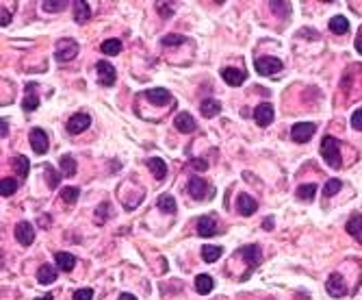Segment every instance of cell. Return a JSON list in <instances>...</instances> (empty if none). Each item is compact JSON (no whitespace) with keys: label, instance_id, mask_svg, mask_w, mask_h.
<instances>
[{"label":"cell","instance_id":"ffe728a7","mask_svg":"<svg viewBox=\"0 0 362 300\" xmlns=\"http://www.w3.org/2000/svg\"><path fill=\"white\" fill-rule=\"evenodd\" d=\"M55 261H57L59 270H63V272H70V270H74V265H76V257H74V254H70V252H63V250L55 252Z\"/></svg>","mask_w":362,"mask_h":300},{"label":"cell","instance_id":"52a82bcc","mask_svg":"<svg viewBox=\"0 0 362 300\" xmlns=\"http://www.w3.org/2000/svg\"><path fill=\"white\" fill-rule=\"evenodd\" d=\"M29 141H31V148L35 150L37 155H46L48 153V135H46L44 128H33L31 135H29Z\"/></svg>","mask_w":362,"mask_h":300},{"label":"cell","instance_id":"1f68e13d","mask_svg":"<svg viewBox=\"0 0 362 300\" xmlns=\"http://www.w3.org/2000/svg\"><path fill=\"white\" fill-rule=\"evenodd\" d=\"M18 189V181L16 179H9V176H5L3 181H0V196H13Z\"/></svg>","mask_w":362,"mask_h":300},{"label":"cell","instance_id":"7402d4cb","mask_svg":"<svg viewBox=\"0 0 362 300\" xmlns=\"http://www.w3.org/2000/svg\"><path fill=\"white\" fill-rule=\"evenodd\" d=\"M213 287H215L213 276H208V274H197V276H195V291L197 293L206 296V293L213 291Z\"/></svg>","mask_w":362,"mask_h":300},{"label":"cell","instance_id":"d4e9b609","mask_svg":"<svg viewBox=\"0 0 362 300\" xmlns=\"http://www.w3.org/2000/svg\"><path fill=\"white\" fill-rule=\"evenodd\" d=\"M91 18V5L85 3V0H78L74 3V20L78 24H85Z\"/></svg>","mask_w":362,"mask_h":300},{"label":"cell","instance_id":"8d00e7d4","mask_svg":"<svg viewBox=\"0 0 362 300\" xmlns=\"http://www.w3.org/2000/svg\"><path fill=\"white\" fill-rule=\"evenodd\" d=\"M46 179H48V187L50 189H57L59 183H61V174L55 172V168L52 166H46Z\"/></svg>","mask_w":362,"mask_h":300},{"label":"cell","instance_id":"f35d334b","mask_svg":"<svg viewBox=\"0 0 362 300\" xmlns=\"http://www.w3.org/2000/svg\"><path fill=\"white\" fill-rule=\"evenodd\" d=\"M74 300H94V289L85 287V289H76L74 291Z\"/></svg>","mask_w":362,"mask_h":300},{"label":"cell","instance_id":"d590c367","mask_svg":"<svg viewBox=\"0 0 362 300\" xmlns=\"http://www.w3.org/2000/svg\"><path fill=\"white\" fill-rule=\"evenodd\" d=\"M70 3H65V0H44L42 7H44V11H48V13H57V11H63L65 7H68Z\"/></svg>","mask_w":362,"mask_h":300},{"label":"cell","instance_id":"7c38bea8","mask_svg":"<svg viewBox=\"0 0 362 300\" xmlns=\"http://www.w3.org/2000/svg\"><path fill=\"white\" fill-rule=\"evenodd\" d=\"M221 78L230 85V87H239V85L245 83L247 74L243 70H236V68H223L221 70Z\"/></svg>","mask_w":362,"mask_h":300},{"label":"cell","instance_id":"4fadbf2b","mask_svg":"<svg viewBox=\"0 0 362 300\" xmlns=\"http://www.w3.org/2000/svg\"><path fill=\"white\" fill-rule=\"evenodd\" d=\"M217 233V220L213 215H202L200 220H197V235H202V237H213Z\"/></svg>","mask_w":362,"mask_h":300},{"label":"cell","instance_id":"8992f818","mask_svg":"<svg viewBox=\"0 0 362 300\" xmlns=\"http://www.w3.org/2000/svg\"><path fill=\"white\" fill-rule=\"evenodd\" d=\"M96 72H98V81H100V85H104V87H109V85H113L117 81V72L109 61H98Z\"/></svg>","mask_w":362,"mask_h":300},{"label":"cell","instance_id":"ab89813d","mask_svg":"<svg viewBox=\"0 0 362 300\" xmlns=\"http://www.w3.org/2000/svg\"><path fill=\"white\" fill-rule=\"evenodd\" d=\"M351 126L356 130H362V109H356L351 113Z\"/></svg>","mask_w":362,"mask_h":300},{"label":"cell","instance_id":"4dcf8cb0","mask_svg":"<svg viewBox=\"0 0 362 300\" xmlns=\"http://www.w3.org/2000/svg\"><path fill=\"white\" fill-rule=\"evenodd\" d=\"M314 196H317V185H314V183H308V185H299L297 187V198L310 202Z\"/></svg>","mask_w":362,"mask_h":300},{"label":"cell","instance_id":"83f0119b","mask_svg":"<svg viewBox=\"0 0 362 300\" xmlns=\"http://www.w3.org/2000/svg\"><path fill=\"white\" fill-rule=\"evenodd\" d=\"M156 207L161 209V213H176V198L165 194V196H161V198L156 200Z\"/></svg>","mask_w":362,"mask_h":300},{"label":"cell","instance_id":"d6986e66","mask_svg":"<svg viewBox=\"0 0 362 300\" xmlns=\"http://www.w3.org/2000/svg\"><path fill=\"white\" fill-rule=\"evenodd\" d=\"M200 113L204 117H217L221 113V102L213 100V98H206V100H202V104H200Z\"/></svg>","mask_w":362,"mask_h":300},{"label":"cell","instance_id":"74e56055","mask_svg":"<svg viewBox=\"0 0 362 300\" xmlns=\"http://www.w3.org/2000/svg\"><path fill=\"white\" fill-rule=\"evenodd\" d=\"M182 42H184V37H182V35H176V33H169V35H165V37L161 39V44L167 46V48H169V46H180Z\"/></svg>","mask_w":362,"mask_h":300},{"label":"cell","instance_id":"5bb4252c","mask_svg":"<svg viewBox=\"0 0 362 300\" xmlns=\"http://www.w3.org/2000/svg\"><path fill=\"white\" fill-rule=\"evenodd\" d=\"M174 126L178 128L180 133H193V130L197 128V124H195V120H193V115L187 113V111H182V113L176 115Z\"/></svg>","mask_w":362,"mask_h":300},{"label":"cell","instance_id":"bcb514c9","mask_svg":"<svg viewBox=\"0 0 362 300\" xmlns=\"http://www.w3.org/2000/svg\"><path fill=\"white\" fill-rule=\"evenodd\" d=\"M7 135H9V122H7L5 117H3V120H0V137L5 139Z\"/></svg>","mask_w":362,"mask_h":300},{"label":"cell","instance_id":"44dd1931","mask_svg":"<svg viewBox=\"0 0 362 300\" xmlns=\"http://www.w3.org/2000/svg\"><path fill=\"white\" fill-rule=\"evenodd\" d=\"M345 231L351 235V237H356L362 241V213H353L349 220H347L345 224Z\"/></svg>","mask_w":362,"mask_h":300},{"label":"cell","instance_id":"2e32d148","mask_svg":"<svg viewBox=\"0 0 362 300\" xmlns=\"http://www.w3.org/2000/svg\"><path fill=\"white\" fill-rule=\"evenodd\" d=\"M256 209H258V202H256L252 196L241 194L239 198H236V211L241 215H252V213H256Z\"/></svg>","mask_w":362,"mask_h":300},{"label":"cell","instance_id":"8fae6325","mask_svg":"<svg viewBox=\"0 0 362 300\" xmlns=\"http://www.w3.org/2000/svg\"><path fill=\"white\" fill-rule=\"evenodd\" d=\"M16 239L20 241L22 246H31L33 241H35V228H33L31 222H20L16 226Z\"/></svg>","mask_w":362,"mask_h":300},{"label":"cell","instance_id":"7bdbcfd3","mask_svg":"<svg viewBox=\"0 0 362 300\" xmlns=\"http://www.w3.org/2000/svg\"><path fill=\"white\" fill-rule=\"evenodd\" d=\"M191 168L197 170V172H204V170H208V163L204 159H193V161H191Z\"/></svg>","mask_w":362,"mask_h":300},{"label":"cell","instance_id":"681fc988","mask_svg":"<svg viewBox=\"0 0 362 300\" xmlns=\"http://www.w3.org/2000/svg\"><path fill=\"white\" fill-rule=\"evenodd\" d=\"M262 226H267V228H271V226H273V220H271V218H269V220H267V222H265V224H262Z\"/></svg>","mask_w":362,"mask_h":300},{"label":"cell","instance_id":"7a4b0ae2","mask_svg":"<svg viewBox=\"0 0 362 300\" xmlns=\"http://www.w3.org/2000/svg\"><path fill=\"white\" fill-rule=\"evenodd\" d=\"M78 50H81V46H78L74 39H59L57 42V48H55V57H57V61H61V63H68L72 61L76 55H78Z\"/></svg>","mask_w":362,"mask_h":300},{"label":"cell","instance_id":"ee69618b","mask_svg":"<svg viewBox=\"0 0 362 300\" xmlns=\"http://www.w3.org/2000/svg\"><path fill=\"white\" fill-rule=\"evenodd\" d=\"M174 3H159V11L163 13V16H172V11H174V7H172Z\"/></svg>","mask_w":362,"mask_h":300},{"label":"cell","instance_id":"4316f807","mask_svg":"<svg viewBox=\"0 0 362 300\" xmlns=\"http://www.w3.org/2000/svg\"><path fill=\"white\" fill-rule=\"evenodd\" d=\"M330 31L334 35H345L347 31H349V22H347L345 16H336L330 20Z\"/></svg>","mask_w":362,"mask_h":300},{"label":"cell","instance_id":"e0dca14e","mask_svg":"<svg viewBox=\"0 0 362 300\" xmlns=\"http://www.w3.org/2000/svg\"><path fill=\"white\" fill-rule=\"evenodd\" d=\"M35 89H37L35 83H29V85H26V96H24V100H22V109H26V111H35V109L39 107V96L35 94Z\"/></svg>","mask_w":362,"mask_h":300},{"label":"cell","instance_id":"6da1fadb","mask_svg":"<svg viewBox=\"0 0 362 300\" xmlns=\"http://www.w3.org/2000/svg\"><path fill=\"white\" fill-rule=\"evenodd\" d=\"M321 157L325 159V163L334 170H338L343 166V157H340V143L334 139V137L325 135L323 139H321Z\"/></svg>","mask_w":362,"mask_h":300},{"label":"cell","instance_id":"5b68a950","mask_svg":"<svg viewBox=\"0 0 362 300\" xmlns=\"http://www.w3.org/2000/svg\"><path fill=\"white\" fill-rule=\"evenodd\" d=\"M314 130H317V126L312 122H299L291 128V139L297 143H306L314 135Z\"/></svg>","mask_w":362,"mask_h":300},{"label":"cell","instance_id":"b9f144b4","mask_svg":"<svg viewBox=\"0 0 362 300\" xmlns=\"http://www.w3.org/2000/svg\"><path fill=\"white\" fill-rule=\"evenodd\" d=\"M107 211L111 213V205H109V202H102V205L98 207V222H104V218H107Z\"/></svg>","mask_w":362,"mask_h":300},{"label":"cell","instance_id":"836d02e7","mask_svg":"<svg viewBox=\"0 0 362 300\" xmlns=\"http://www.w3.org/2000/svg\"><path fill=\"white\" fill-rule=\"evenodd\" d=\"M78 196H81V189L78 187H63L61 189V198H63V202H68V205H74V202L78 200Z\"/></svg>","mask_w":362,"mask_h":300},{"label":"cell","instance_id":"ac0fdd59","mask_svg":"<svg viewBox=\"0 0 362 300\" xmlns=\"http://www.w3.org/2000/svg\"><path fill=\"white\" fill-rule=\"evenodd\" d=\"M241 254L245 257V261L249 263V267H254L260 263V259H262V252H260V248L256 246V244H249V246H245V248H241Z\"/></svg>","mask_w":362,"mask_h":300},{"label":"cell","instance_id":"30bf717a","mask_svg":"<svg viewBox=\"0 0 362 300\" xmlns=\"http://www.w3.org/2000/svg\"><path fill=\"white\" fill-rule=\"evenodd\" d=\"M273 117H275V113H273V107L269 102H262L254 109V120L258 126H269V124L273 122Z\"/></svg>","mask_w":362,"mask_h":300},{"label":"cell","instance_id":"cb8c5ba5","mask_svg":"<svg viewBox=\"0 0 362 300\" xmlns=\"http://www.w3.org/2000/svg\"><path fill=\"white\" fill-rule=\"evenodd\" d=\"M37 280H39L42 285L55 283V280H57V267L50 265V263H44L42 267H39V272H37Z\"/></svg>","mask_w":362,"mask_h":300},{"label":"cell","instance_id":"277c9868","mask_svg":"<svg viewBox=\"0 0 362 300\" xmlns=\"http://www.w3.org/2000/svg\"><path fill=\"white\" fill-rule=\"evenodd\" d=\"M187 189H189V194L193 196L195 200H206V198H210V196H213V192H215V189L210 187L204 179H200V176H193V179L189 181Z\"/></svg>","mask_w":362,"mask_h":300},{"label":"cell","instance_id":"f6af8a7d","mask_svg":"<svg viewBox=\"0 0 362 300\" xmlns=\"http://www.w3.org/2000/svg\"><path fill=\"white\" fill-rule=\"evenodd\" d=\"M0 24H3V26L11 24V11H7L5 7H3V11H0Z\"/></svg>","mask_w":362,"mask_h":300},{"label":"cell","instance_id":"d6a6232c","mask_svg":"<svg viewBox=\"0 0 362 300\" xmlns=\"http://www.w3.org/2000/svg\"><path fill=\"white\" fill-rule=\"evenodd\" d=\"M59 163H61V170H63L65 176H74L76 174V161H74V157L72 155H63Z\"/></svg>","mask_w":362,"mask_h":300},{"label":"cell","instance_id":"3957f363","mask_svg":"<svg viewBox=\"0 0 362 300\" xmlns=\"http://www.w3.org/2000/svg\"><path fill=\"white\" fill-rule=\"evenodd\" d=\"M254 68L262 76H273V74H278V72L282 70V61L278 57H258L254 61Z\"/></svg>","mask_w":362,"mask_h":300},{"label":"cell","instance_id":"9c48e42d","mask_svg":"<svg viewBox=\"0 0 362 300\" xmlns=\"http://www.w3.org/2000/svg\"><path fill=\"white\" fill-rule=\"evenodd\" d=\"M87 126H91V115L89 113H74L68 120V133H72V135L83 133Z\"/></svg>","mask_w":362,"mask_h":300},{"label":"cell","instance_id":"60d3db41","mask_svg":"<svg viewBox=\"0 0 362 300\" xmlns=\"http://www.w3.org/2000/svg\"><path fill=\"white\" fill-rule=\"evenodd\" d=\"M269 7H271L275 13H288V11H291V9H288V3H275V0H271Z\"/></svg>","mask_w":362,"mask_h":300},{"label":"cell","instance_id":"9a60e30c","mask_svg":"<svg viewBox=\"0 0 362 300\" xmlns=\"http://www.w3.org/2000/svg\"><path fill=\"white\" fill-rule=\"evenodd\" d=\"M146 98L152 104H156V107H163V104H167L169 100H172V94H169L167 89H163V87H152V89L146 91Z\"/></svg>","mask_w":362,"mask_h":300},{"label":"cell","instance_id":"c3c4849f","mask_svg":"<svg viewBox=\"0 0 362 300\" xmlns=\"http://www.w3.org/2000/svg\"><path fill=\"white\" fill-rule=\"evenodd\" d=\"M37 300H55V296H52V293H46V296H42V298H37Z\"/></svg>","mask_w":362,"mask_h":300},{"label":"cell","instance_id":"603a6c76","mask_svg":"<svg viewBox=\"0 0 362 300\" xmlns=\"http://www.w3.org/2000/svg\"><path fill=\"white\" fill-rule=\"evenodd\" d=\"M11 166H13V170H16V174H18L22 181H24L26 176H29V172H31V163H29V159H26L24 155L13 157V159H11Z\"/></svg>","mask_w":362,"mask_h":300},{"label":"cell","instance_id":"f1b7e54d","mask_svg":"<svg viewBox=\"0 0 362 300\" xmlns=\"http://www.w3.org/2000/svg\"><path fill=\"white\" fill-rule=\"evenodd\" d=\"M221 252H223L221 246H202V259L206 261V263H213V261H217L221 257Z\"/></svg>","mask_w":362,"mask_h":300},{"label":"cell","instance_id":"e575fe53","mask_svg":"<svg viewBox=\"0 0 362 300\" xmlns=\"http://www.w3.org/2000/svg\"><path fill=\"white\" fill-rule=\"evenodd\" d=\"M340 187H343L340 179H330L325 183V187H323V196H325V198H332V196H336L340 192Z\"/></svg>","mask_w":362,"mask_h":300},{"label":"cell","instance_id":"7dc6e473","mask_svg":"<svg viewBox=\"0 0 362 300\" xmlns=\"http://www.w3.org/2000/svg\"><path fill=\"white\" fill-rule=\"evenodd\" d=\"M120 300H137V296H133V293H120Z\"/></svg>","mask_w":362,"mask_h":300},{"label":"cell","instance_id":"f546056e","mask_svg":"<svg viewBox=\"0 0 362 300\" xmlns=\"http://www.w3.org/2000/svg\"><path fill=\"white\" fill-rule=\"evenodd\" d=\"M100 50L104 52V55H109V57H115V55H120L122 52V42L120 39H107V42H102Z\"/></svg>","mask_w":362,"mask_h":300},{"label":"cell","instance_id":"484cf974","mask_svg":"<svg viewBox=\"0 0 362 300\" xmlns=\"http://www.w3.org/2000/svg\"><path fill=\"white\" fill-rule=\"evenodd\" d=\"M146 163H148V168L152 170L154 179L163 181V179H165V176H167V163L163 161V159H159V157H152V159H148Z\"/></svg>","mask_w":362,"mask_h":300},{"label":"cell","instance_id":"ba28073f","mask_svg":"<svg viewBox=\"0 0 362 300\" xmlns=\"http://www.w3.org/2000/svg\"><path fill=\"white\" fill-rule=\"evenodd\" d=\"M325 289L330 296L334 298H343L345 293H347V283H345V278L340 276V274H330V278H327V283H325Z\"/></svg>","mask_w":362,"mask_h":300}]
</instances>
